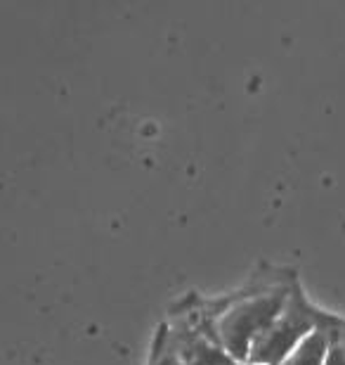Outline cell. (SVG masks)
Masks as SVG:
<instances>
[{
    "mask_svg": "<svg viewBox=\"0 0 345 365\" xmlns=\"http://www.w3.org/2000/svg\"><path fill=\"white\" fill-rule=\"evenodd\" d=\"M241 365H253V363H241Z\"/></svg>",
    "mask_w": 345,
    "mask_h": 365,
    "instance_id": "ba28073f",
    "label": "cell"
},
{
    "mask_svg": "<svg viewBox=\"0 0 345 365\" xmlns=\"http://www.w3.org/2000/svg\"><path fill=\"white\" fill-rule=\"evenodd\" d=\"M336 330H339V327H336ZM324 365H345V351H343V346L339 344V341H336V332H334L331 346H329V351H327Z\"/></svg>",
    "mask_w": 345,
    "mask_h": 365,
    "instance_id": "8992f818",
    "label": "cell"
},
{
    "mask_svg": "<svg viewBox=\"0 0 345 365\" xmlns=\"http://www.w3.org/2000/svg\"><path fill=\"white\" fill-rule=\"evenodd\" d=\"M329 309H322L319 304H314L296 277L293 287L289 292V299L284 302L282 311L277 313V318L270 323V327L260 334L258 341L251 346L246 363L253 365H282L293 349L324 320Z\"/></svg>",
    "mask_w": 345,
    "mask_h": 365,
    "instance_id": "3957f363",
    "label": "cell"
},
{
    "mask_svg": "<svg viewBox=\"0 0 345 365\" xmlns=\"http://www.w3.org/2000/svg\"><path fill=\"white\" fill-rule=\"evenodd\" d=\"M159 325L182 365H239L220 346L211 320L201 311L199 292L180 297Z\"/></svg>",
    "mask_w": 345,
    "mask_h": 365,
    "instance_id": "7a4b0ae2",
    "label": "cell"
},
{
    "mask_svg": "<svg viewBox=\"0 0 345 365\" xmlns=\"http://www.w3.org/2000/svg\"><path fill=\"white\" fill-rule=\"evenodd\" d=\"M336 341L343 346V351H345V316L341 320V325H339V330H336Z\"/></svg>",
    "mask_w": 345,
    "mask_h": 365,
    "instance_id": "52a82bcc",
    "label": "cell"
},
{
    "mask_svg": "<svg viewBox=\"0 0 345 365\" xmlns=\"http://www.w3.org/2000/svg\"><path fill=\"white\" fill-rule=\"evenodd\" d=\"M341 320L343 316H339V313L327 311L324 320L286 356V361L282 365H324L327 351H329V346H331L334 332Z\"/></svg>",
    "mask_w": 345,
    "mask_h": 365,
    "instance_id": "277c9868",
    "label": "cell"
},
{
    "mask_svg": "<svg viewBox=\"0 0 345 365\" xmlns=\"http://www.w3.org/2000/svg\"><path fill=\"white\" fill-rule=\"evenodd\" d=\"M144 365H182L180 359L171 349V344H168L166 332L161 325L156 327V332H154V339L149 344V354H147Z\"/></svg>",
    "mask_w": 345,
    "mask_h": 365,
    "instance_id": "5b68a950",
    "label": "cell"
},
{
    "mask_svg": "<svg viewBox=\"0 0 345 365\" xmlns=\"http://www.w3.org/2000/svg\"><path fill=\"white\" fill-rule=\"evenodd\" d=\"M296 277L291 266L258 264L234 289L216 297L199 294L201 311L211 320L220 346L239 365L246 363L251 346L282 311Z\"/></svg>",
    "mask_w": 345,
    "mask_h": 365,
    "instance_id": "6da1fadb",
    "label": "cell"
}]
</instances>
